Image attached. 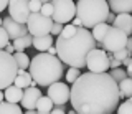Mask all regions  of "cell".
I'll list each match as a JSON object with an SVG mask.
<instances>
[{"instance_id": "32", "label": "cell", "mask_w": 132, "mask_h": 114, "mask_svg": "<svg viewBox=\"0 0 132 114\" xmlns=\"http://www.w3.org/2000/svg\"><path fill=\"white\" fill-rule=\"evenodd\" d=\"M63 23H58V22H53V27H51V35L53 36H58L61 33V31H63Z\"/></svg>"}, {"instance_id": "42", "label": "cell", "mask_w": 132, "mask_h": 114, "mask_svg": "<svg viewBox=\"0 0 132 114\" xmlns=\"http://www.w3.org/2000/svg\"><path fill=\"white\" fill-rule=\"evenodd\" d=\"M23 114H38V111L36 109H27V112H23Z\"/></svg>"}, {"instance_id": "7", "label": "cell", "mask_w": 132, "mask_h": 114, "mask_svg": "<svg viewBox=\"0 0 132 114\" xmlns=\"http://www.w3.org/2000/svg\"><path fill=\"white\" fill-rule=\"evenodd\" d=\"M27 27H28V33L33 35V36L48 35V33H51L53 18L40 13V12L38 13H31L27 20Z\"/></svg>"}, {"instance_id": "43", "label": "cell", "mask_w": 132, "mask_h": 114, "mask_svg": "<svg viewBox=\"0 0 132 114\" xmlns=\"http://www.w3.org/2000/svg\"><path fill=\"white\" fill-rule=\"evenodd\" d=\"M2 101H5V94H3V91H0V103Z\"/></svg>"}, {"instance_id": "13", "label": "cell", "mask_w": 132, "mask_h": 114, "mask_svg": "<svg viewBox=\"0 0 132 114\" xmlns=\"http://www.w3.org/2000/svg\"><path fill=\"white\" fill-rule=\"evenodd\" d=\"M41 97V93L38 88H33V86H28L23 89V97L20 101V106L25 109H36V103Z\"/></svg>"}, {"instance_id": "31", "label": "cell", "mask_w": 132, "mask_h": 114, "mask_svg": "<svg viewBox=\"0 0 132 114\" xmlns=\"http://www.w3.org/2000/svg\"><path fill=\"white\" fill-rule=\"evenodd\" d=\"M41 5H43V3H41L40 0H30V12L31 13H38L41 10Z\"/></svg>"}, {"instance_id": "44", "label": "cell", "mask_w": 132, "mask_h": 114, "mask_svg": "<svg viewBox=\"0 0 132 114\" xmlns=\"http://www.w3.org/2000/svg\"><path fill=\"white\" fill-rule=\"evenodd\" d=\"M66 114H78V112L74 111V109H71V111H69V112H66Z\"/></svg>"}, {"instance_id": "3", "label": "cell", "mask_w": 132, "mask_h": 114, "mask_svg": "<svg viewBox=\"0 0 132 114\" xmlns=\"http://www.w3.org/2000/svg\"><path fill=\"white\" fill-rule=\"evenodd\" d=\"M63 61L58 58L56 55H50V53H38L31 58L30 61V71L31 78L40 84V86H50V84L56 83L63 78L64 68Z\"/></svg>"}, {"instance_id": "20", "label": "cell", "mask_w": 132, "mask_h": 114, "mask_svg": "<svg viewBox=\"0 0 132 114\" xmlns=\"http://www.w3.org/2000/svg\"><path fill=\"white\" fill-rule=\"evenodd\" d=\"M119 96H121V99L132 96V78L127 76L126 79L119 81Z\"/></svg>"}, {"instance_id": "1", "label": "cell", "mask_w": 132, "mask_h": 114, "mask_svg": "<svg viewBox=\"0 0 132 114\" xmlns=\"http://www.w3.org/2000/svg\"><path fill=\"white\" fill-rule=\"evenodd\" d=\"M119 99V84L109 73H82L71 84L69 103L78 114H114Z\"/></svg>"}, {"instance_id": "48", "label": "cell", "mask_w": 132, "mask_h": 114, "mask_svg": "<svg viewBox=\"0 0 132 114\" xmlns=\"http://www.w3.org/2000/svg\"><path fill=\"white\" fill-rule=\"evenodd\" d=\"M127 101H129V103H132V96H130V97H127Z\"/></svg>"}, {"instance_id": "35", "label": "cell", "mask_w": 132, "mask_h": 114, "mask_svg": "<svg viewBox=\"0 0 132 114\" xmlns=\"http://www.w3.org/2000/svg\"><path fill=\"white\" fill-rule=\"evenodd\" d=\"M114 20H116V15H114V12H109V15H107V20H106V23H114Z\"/></svg>"}, {"instance_id": "22", "label": "cell", "mask_w": 132, "mask_h": 114, "mask_svg": "<svg viewBox=\"0 0 132 114\" xmlns=\"http://www.w3.org/2000/svg\"><path fill=\"white\" fill-rule=\"evenodd\" d=\"M0 114H23L22 106L15 103H8V101H2L0 103Z\"/></svg>"}, {"instance_id": "41", "label": "cell", "mask_w": 132, "mask_h": 114, "mask_svg": "<svg viewBox=\"0 0 132 114\" xmlns=\"http://www.w3.org/2000/svg\"><path fill=\"white\" fill-rule=\"evenodd\" d=\"M46 53H50V55H56V46H51ZM56 56H58V55H56Z\"/></svg>"}, {"instance_id": "28", "label": "cell", "mask_w": 132, "mask_h": 114, "mask_svg": "<svg viewBox=\"0 0 132 114\" xmlns=\"http://www.w3.org/2000/svg\"><path fill=\"white\" fill-rule=\"evenodd\" d=\"M116 112H117V114H132V103H129V101L121 103Z\"/></svg>"}, {"instance_id": "18", "label": "cell", "mask_w": 132, "mask_h": 114, "mask_svg": "<svg viewBox=\"0 0 132 114\" xmlns=\"http://www.w3.org/2000/svg\"><path fill=\"white\" fill-rule=\"evenodd\" d=\"M31 75H30V71H27V70H22V68H18V75H16V78L13 81V84L15 86H18V88H28V86H31Z\"/></svg>"}, {"instance_id": "34", "label": "cell", "mask_w": 132, "mask_h": 114, "mask_svg": "<svg viewBox=\"0 0 132 114\" xmlns=\"http://www.w3.org/2000/svg\"><path fill=\"white\" fill-rule=\"evenodd\" d=\"M5 51H7V53H12V55H13V53L16 51V50H15V46H13V43H8L7 46H5Z\"/></svg>"}, {"instance_id": "29", "label": "cell", "mask_w": 132, "mask_h": 114, "mask_svg": "<svg viewBox=\"0 0 132 114\" xmlns=\"http://www.w3.org/2000/svg\"><path fill=\"white\" fill-rule=\"evenodd\" d=\"M112 56L116 60H119V61H122L124 58H127V56H132V53L127 50V48H122V50H119V51H114Z\"/></svg>"}, {"instance_id": "33", "label": "cell", "mask_w": 132, "mask_h": 114, "mask_svg": "<svg viewBox=\"0 0 132 114\" xmlns=\"http://www.w3.org/2000/svg\"><path fill=\"white\" fill-rule=\"evenodd\" d=\"M50 114H66V111H64V104H63V106H55V108H53V111L50 112Z\"/></svg>"}, {"instance_id": "30", "label": "cell", "mask_w": 132, "mask_h": 114, "mask_svg": "<svg viewBox=\"0 0 132 114\" xmlns=\"http://www.w3.org/2000/svg\"><path fill=\"white\" fill-rule=\"evenodd\" d=\"M40 13L46 15V17H51V15H53V3H51V2H46V3H43V5H41V10H40Z\"/></svg>"}, {"instance_id": "17", "label": "cell", "mask_w": 132, "mask_h": 114, "mask_svg": "<svg viewBox=\"0 0 132 114\" xmlns=\"http://www.w3.org/2000/svg\"><path fill=\"white\" fill-rule=\"evenodd\" d=\"M3 94H5V101L18 104L20 101H22V97H23V89L15 86V84H10L8 88L3 89Z\"/></svg>"}, {"instance_id": "45", "label": "cell", "mask_w": 132, "mask_h": 114, "mask_svg": "<svg viewBox=\"0 0 132 114\" xmlns=\"http://www.w3.org/2000/svg\"><path fill=\"white\" fill-rule=\"evenodd\" d=\"M41 3H46V2H51V0H40Z\"/></svg>"}, {"instance_id": "14", "label": "cell", "mask_w": 132, "mask_h": 114, "mask_svg": "<svg viewBox=\"0 0 132 114\" xmlns=\"http://www.w3.org/2000/svg\"><path fill=\"white\" fill-rule=\"evenodd\" d=\"M112 25L121 28L126 35L130 36L132 35V15L130 13H119V15H116V20H114Z\"/></svg>"}, {"instance_id": "46", "label": "cell", "mask_w": 132, "mask_h": 114, "mask_svg": "<svg viewBox=\"0 0 132 114\" xmlns=\"http://www.w3.org/2000/svg\"><path fill=\"white\" fill-rule=\"evenodd\" d=\"M2 25H3V18L0 17V27H2Z\"/></svg>"}, {"instance_id": "21", "label": "cell", "mask_w": 132, "mask_h": 114, "mask_svg": "<svg viewBox=\"0 0 132 114\" xmlns=\"http://www.w3.org/2000/svg\"><path fill=\"white\" fill-rule=\"evenodd\" d=\"M13 42V46H15V50L16 51H23V50H27L28 46H33V35H25L22 36V38H16V40H12Z\"/></svg>"}, {"instance_id": "39", "label": "cell", "mask_w": 132, "mask_h": 114, "mask_svg": "<svg viewBox=\"0 0 132 114\" xmlns=\"http://www.w3.org/2000/svg\"><path fill=\"white\" fill-rule=\"evenodd\" d=\"M126 48L129 50L130 53H132V35L129 36V40H127V45H126Z\"/></svg>"}, {"instance_id": "4", "label": "cell", "mask_w": 132, "mask_h": 114, "mask_svg": "<svg viewBox=\"0 0 132 114\" xmlns=\"http://www.w3.org/2000/svg\"><path fill=\"white\" fill-rule=\"evenodd\" d=\"M109 2L107 0H78L76 17L81 18L84 28H93L104 23L109 15Z\"/></svg>"}, {"instance_id": "38", "label": "cell", "mask_w": 132, "mask_h": 114, "mask_svg": "<svg viewBox=\"0 0 132 114\" xmlns=\"http://www.w3.org/2000/svg\"><path fill=\"white\" fill-rule=\"evenodd\" d=\"M130 61H132V56H127V58H124V60H122V66H129Z\"/></svg>"}, {"instance_id": "26", "label": "cell", "mask_w": 132, "mask_h": 114, "mask_svg": "<svg viewBox=\"0 0 132 114\" xmlns=\"http://www.w3.org/2000/svg\"><path fill=\"white\" fill-rule=\"evenodd\" d=\"M109 75L112 76V79L117 81V84H119V81H122V79H126V78H127V71H126V70H122V68H116V70H111V71H109Z\"/></svg>"}, {"instance_id": "11", "label": "cell", "mask_w": 132, "mask_h": 114, "mask_svg": "<svg viewBox=\"0 0 132 114\" xmlns=\"http://www.w3.org/2000/svg\"><path fill=\"white\" fill-rule=\"evenodd\" d=\"M8 17H12L18 23H27L30 12V0H10L8 2Z\"/></svg>"}, {"instance_id": "24", "label": "cell", "mask_w": 132, "mask_h": 114, "mask_svg": "<svg viewBox=\"0 0 132 114\" xmlns=\"http://www.w3.org/2000/svg\"><path fill=\"white\" fill-rule=\"evenodd\" d=\"M13 58H15L16 64H18V68H22V70H28V68H30V61H31V60L28 58L27 53H23V51H15V53H13Z\"/></svg>"}, {"instance_id": "10", "label": "cell", "mask_w": 132, "mask_h": 114, "mask_svg": "<svg viewBox=\"0 0 132 114\" xmlns=\"http://www.w3.org/2000/svg\"><path fill=\"white\" fill-rule=\"evenodd\" d=\"M46 93V96H50V99L55 103V106H63L71 97V88L68 86V83H63V81H56V83L50 84Z\"/></svg>"}, {"instance_id": "6", "label": "cell", "mask_w": 132, "mask_h": 114, "mask_svg": "<svg viewBox=\"0 0 132 114\" xmlns=\"http://www.w3.org/2000/svg\"><path fill=\"white\" fill-rule=\"evenodd\" d=\"M53 3V22L58 23H71L76 17V3L74 0H51Z\"/></svg>"}, {"instance_id": "37", "label": "cell", "mask_w": 132, "mask_h": 114, "mask_svg": "<svg viewBox=\"0 0 132 114\" xmlns=\"http://www.w3.org/2000/svg\"><path fill=\"white\" fill-rule=\"evenodd\" d=\"M71 23H73L74 27H82V22H81V18H78V17H74Z\"/></svg>"}, {"instance_id": "23", "label": "cell", "mask_w": 132, "mask_h": 114, "mask_svg": "<svg viewBox=\"0 0 132 114\" xmlns=\"http://www.w3.org/2000/svg\"><path fill=\"white\" fill-rule=\"evenodd\" d=\"M53 103L51 99H50V96H41L38 99V103H36V111H43V112H51L53 111Z\"/></svg>"}, {"instance_id": "47", "label": "cell", "mask_w": 132, "mask_h": 114, "mask_svg": "<svg viewBox=\"0 0 132 114\" xmlns=\"http://www.w3.org/2000/svg\"><path fill=\"white\" fill-rule=\"evenodd\" d=\"M38 114H50V112H43V111H38Z\"/></svg>"}, {"instance_id": "25", "label": "cell", "mask_w": 132, "mask_h": 114, "mask_svg": "<svg viewBox=\"0 0 132 114\" xmlns=\"http://www.w3.org/2000/svg\"><path fill=\"white\" fill-rule=\"evenodd\" d=\"M81 68H74V66H69L68 70H66V83L68 84H73L74 81H76L79 76L82 75V73L79 71Z\"/></svg>"}, {"instance_id": "15", "label": "cell", "mask_w": 132, "mask_h": 114, "mask_svg": "<svg viewBox=\"0 0 132 114\" xmlns=\"http://www.w3.org/2000/svg\"><path fill=\"white\" fill-rule=\"evenodd\" d=\"M33 46L40 53H46L53 46V35H41V36H33Z\"/></svg>"}, {"instance_id": "40", "label": "cell", "mask_w": 132, "mask_h": 114, "mask_svg": "<svg viewBox=\"0 0 132 114\" xmlns=\"http://www.w3.org/2000/svg\"><path fill=\"white\" fill-rule=\"evenodd\" d=\"M126 71H127V76H129V78H132V61H130L129 66L126 68Z\"/></svg>"}, {"instance_id": "12", "label": "cell", "mask_w": 132, "mask_h": 114, "mask_svg": "<svg viewBox=\"0 0 132 114\" xmlns=\"http://www.w3.org/2000/svg\"><path fill=\"white\" fill-rule=\"evenodd\" d=\"M2 27L7 30L10 40H16V38H22V36L28 35L27 23H18V22H15L12 17H5V18H3V25Z\"/></svg>"}, {"instance_id": "36", "label": "cell", "mask_w": 132, "mask_h": 114, "mask_svg": "<svg viewBox=\"0 0 132 114\" xmlns=\"http://www.w3.org/2000/svg\"><path fill=\"white\" fill-rule=\"evenodd\" d=\"M8 2H10V0H0V12H3L8 7Z\"/></svg>"}, {"instance_id": "9", "label": "cell", "mask_w": 132, "mask_h": 114, "mask_svg": "<svg viewBox=\"0 0 132 114\" xmlns=\"http://www.w3.org/2000/svg\"><path fill=\"white\" fill-rule=\"evenodd\" d=\"M86 68L93 73H107V70H111V60H109V56H107L106 50L94 48L88 55Z\"/></svg>"}, {"instance_id": "8", "label": "cell", "mask_w": 132, "mask_h": 114, "mask_svg": "<svg viewBox=\"0 0 132 114\" xmlns=\"http://www.w3.org/2000/svg\"><path fill=\"white\" fill-rule=\"evenodd\" d=\"M127 40H129V35H126L121 28L111 25L109 31L106 33L104 42H102V46H104V50L107 53H114V51H119L122 48H126Z\"/></svg>"}, {"instance_id": "27", "label": "cell", "mask_w": 132, "mask_h": 114, "mask_svg": "<svg viewBox=\"0 0 132 114\" xmlns=\"http://www.w3.org/2000/svg\"><path fill=\"white\" fill-rule=\"evenodd\" d=\"M8 43H10V36H8L5 28L0 27V50H5V46Z\"/></svg>"}, {"instance_id": "2", "label": "cell", "mask_w": 132, "mask_h": 114, "mask_svg": "<svg viewBox=\"0 0 132 114\" xmlns=\"http://www.w3.org/2000/svg\"><path fill=\"white\" fill-rule=\"evenodd\" d=\"M55 46L58 58L63 63L74 68H84L88 55L96 48V40L93 38L89 28L78 27L73 36H68V38L56 36Z\"/></svg>"}, {"instance_id": "16", "label": "cell", "mask_w": 132, "mask_h": 114, "mask_svg": "<svg viewBox=\"0 0 132 114\" xmlns=\"http://www.w3.org/2000/svg\"><path fill=\"white\" fill-rule=\"evenodd\" d=\"M109 9L114 13H130L132 12V0H107Z\"/></svg>"}, {"instance_id": "5", "label": "cell", "mask_w": 132, "mask_h": 114, "mask_svg": "<svg viewBox=\"0 0 132 114\" xmlns=\"http://www.w3.org/2000/svg\"><path fill=\"white\" fill-rule=\"evenodd\" d=\"M18 75V64L12 53H7L5 50H0V91H3L13 81Z\"/></svg>"}, {"instance_id": "19", "label": "cell", "mask_w": 132, "mask_h": 114, "mask_svg": "<svg viewBox=\"0 0 132 114\" xmlns=\"http://www.w3.org/2000/svg\"><path fill=\"white\" fill-rule=\"evenodd\" d=\"M109 28H111V25L109 23H99V25H96V27H93V38L96 40V43H99V45H102V42H104V38H106V33L109 31Z\"/></svg>"}]
</instances>
